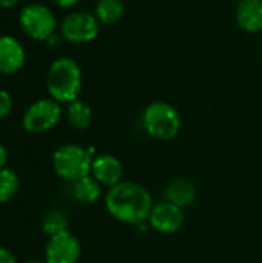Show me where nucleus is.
Masks as SVG:
<instances>
[{"label":"nucleus","instance_id":"obj_1","mask_svg":"<svg viewBox=\"0 0 262 263\" xmlns=\"http://www.w3.org/2000/svg\"><path fill=\"white\" fill-rule=\"evenodd\" d=\"M103 200L108 214L127 225H141L148 220L154 206L150 191L144 185L131 180H122L108 188Z\"/></svg>","mask_w":262,"mask_h":263},{"label":"nucleus","instance_id":"obj_2","mask_svg":"<svg viewBox=\"0 0 262 263\" xmlns=\"http://www.w3.org/2000/svg\"><path fill=\"white\" fill-rule=\"evenodd\" d=\"M46 89L53 100L71 103L79 99L82 89L80 66L71 57L56 59L46 74Z\"/></svg>","mask_w":262,"mask_h":263},{"label":"nucleus","instance_id":"obj_3","mask_svg":"<svg viewBox=\"0 0 262 263\" xmlns=\"http://www.w3.org/2000/svg\"><path fill=\"white\" fill-rule=\"evenodd\" d=\"M142 125L150 137L167 142L179 134L181 116L173 105L158 100L144 109Z\"/></svg>","mask_w":262,"mask_h":263},{"label":"nucleus","instance_id":"obj_4","mask_svg":"<svg viewBox=\"0 0 262 263\" xmlns=\"http://www.w3.org/2000/svg\"><path fill=\"white\" fill-rule=\"evenodd\" d=\"M91 153L74 143L62 145L53 154V168L56 174L71 183L91 176Z\"/></svg>","mask_w":262,"mask_h":263},{"label":"nucleus","instance_id":"obj_5","mask_svg":"<svg viewBox=\"0 0 262 263\" xmlns=\"http://www.w3.org/2000/svg\"><path fill=\"white\" fill-rule=\"evenodd\" d=\"M19 23L22 31L39 42H46L57 28V20L54 12L42 5V3H31L26 5L19 15Z\"/></svg>","mask_w":262,"mask_h":263},{"label":"nucleus","instance_id":"obj_6","mask_svg":"<svg viewBox=\"0 0 262 263\" xmlns=\"http://www.w3.org/2000/svg\"><path fill=\"white\" fill-rule=\"evenodd\" d=\"M62 117L60 103L53 99L34 102L23 114V128L31 134H42L53 129Z\"/></svg>","mask_w":262,"mask_h":263},{"label":"nucleus","instance_id":"obj_7","mask_svg":"<svg viewBox=\"0 0 262 263\" xmlns=\"http://www.w3.org/2000/svg\"><path fill=\"white\" fill-rule=\"evenodd\" d=\"M100 23L94 14L74 11L69 12L60 23V32L71 43H88L99 34Z\"/></svg>","mask_w":262,"mask_h":263},{"label":"nucleus","instance_id":"obj_8","mask_svg":"<svg viewBox=\"0 0 262 263\" xmlns=\"http://www.w3.org/2000/svg\"><path fill=\"white\" fill-rule=\"evenodd\" d=\"M79 259L80 243L73 233L63 231L48 239L45 248L46 263H77Z\"/></svg>","mask_w":262,"mask_h":263},{"label":"nucleus","instance_id":"obj_9","mask_svg":"<svg viewBox=\"0 0 262 263\" xmlns=\"http://www.w3.org/2000/svg\"><path fill=\"white\" fill-rule=\"evenodd\" d=\"M148 222L150 227L161 234H174L184 227V210L167 200L159 202L153 206Z\"/></svg>","mask_w":262,"mask_h":263},{"label":"nucleus","instance_id":"obj_10","mask_svg":"<svg viewBox=\"0 0 262 263\" xmlns=\"http://www.w3.org/2000/svg\"><path fill=\"white\" fill-rule=\"evenodd\" d=\"M91 176L102 186H114L124 180V165L113 154H100L93 159Z\"/></svg>","mask_w":262,"mask_h":263},{"label":"nucleus","instance_id":"obj_11","mask_svg":"<svg viewBox=\"0 0 262 263\" xmlns=\"http://www.w3.org/2000/svg\"><path fill=\"white\" fill-rule=\"evenodd\" d=\"M22 43L11 35H0V74H14L25 63Z\"/></svg>","mask_w":262,"mask_h":263},{"label":"nucleus","instance_id":"obj_12","mask_svg":"<svg viewBox=\"0 0 262 263\" xmlns=\"http://www.w3.org/2000/svg\"><path fill=\"white\" fill-rule=\"evenodd\" d=\"M198 197V190L195 183L188 179L178 177L170 180L165 188H164V200L179 206V208H187L195 203Z\"/></svg>","mask_w":262,"mask_h":263},{"label":"nucleus","instance_id":"obj_13","mask_svg":"<svg viewBox=\"0 0 262 263\" xmlns=\"http://www.w3.org/2000/svg\"><path fill=\"white\" fill-rule=\"evenodd\" d=\"M236 22L246 32L255 34L262 29V0H239Z\"/></svg>","mask_w":262,"mask_h":263},{"label":"nucleus","instance_id":"obj_14","mask_svg":"<svg viewBox=\"0 0 262 263\" xmlns=\"http://www.w3.org/2000/svg\"><path fill=\"white\" fill-rule=\"evenodd\" d=\"M73 194L77 202L83 205H93L102 196V185L93 176H86L73 183Z\"/></svg>","mask_w":262,"mask_h":263},{"label":"nucleus","instance_id":"obj_15","mask_svg":"<svg viewBox=\"0 0 262 263\" xmlns=\"http://www.w3.org/2000/svg\"><path fill=\"white\" fill-rule=\"evenodd\" d=\"M122 0H97L94 8V15L100 25H113L119 22L124 15Z\"/></svg>","mask_w":262,"mask_h":263},{"label":"nucleus","instance_id":"obj_16","mask_svg":"<svg viewBox=\"0 0 262 263\" xmlns=\"http://www.w3.org/2000/svg\"><path fill=\"white\" fill-rule=\"evenodd\" d=\"M66 119H68V123L74 129H86L91 123L93 112H91V108L85 102L77 99V100L68 103Z\"/></svg>","mask_w":262,"mask_h":263},{"label":"nucleus","instance_id":"obj_17","mask_svg":"<svg viewBox=\"0 0 262 263\" xmlns=\"http://www.w3.org/2000/svg\"><path fill=\"white\" fill-rule=\"evenodd\" d=\"M19 177L12 170H0V203L9 202L19 191Z\"/></svg>","mask_w":262,"mask_h":263},{"label":"nucleus","instance_id":"obj_18","mask_svg":"<svg viewBox=\"0 0 262 263\" xmlns=\"http://www.w3.org/2000/svg\"><path fill=\"white\" fill-rule=\"evenodd\" d=\"M68 231V217L62 211H51L43 219V233L49 237L59 233Z\"/></svg>","mask_w":262,"mask_h":263},{"label":"nucleus","instance_id":"obj_19","mask_svg":"<svg viewBox=\"0 0 262 263\" xmlns=\"http://www.w3.org/2000/svg\"><path fill=\"white\" fill-rule=\"evenodd\" d=\"M12 109V97L8 91L0 89V120L5 119Z\"/></svg>","mask_w":262,"mask_h":263},{"label":"nucleus","instance_id":"obj_20","mask_svg":"<svg viewBox=\"0 0 262 263\" xmlns=\"http://www.w3.org/2000/svg\"><path fill=\"white\" fill-rule=\"evenodd\" d=\"M0 263H17V260L8 248L0 247Z\"/></svg>","mask_w":262,"mask_h":263},{"label":"nucleus","instance_id":"obj_21","mask_svg":"<svg viewBox=\"0 0 262 263\" xmlns=\"http://www.w3.org/2000/svg\"><path fill=\"white\" fill-rule=\"evenodd\" d=\"M53 3H54V5H57L59 8L71 9V8H74V6L79 3V0H53Z\"/></svg>","mask_w":262,"mask_h":263},{"label":"nucleus","instance_id":"obj_22","mask_svg":"<svg viewBox=\"0 0 262 263\" xmlns=\"http://www.w3.org/2000/svg\"><path fill=\"white\" fill-rule=\"evenodd\" d=\"M6 162H8V151H6V148L0 143V170L5 168Z\"/></svg>","mask_w":262,"mask_h":263},{"label":"nucleus","instance_id":"obj_23","mask_svg":"<svg viewBox=\"0 0 262 263\" xmlns=\"http://www.w3.org/2000/svg\"><path fill=\"white\" fill-rule=\"evenodd\" d=\"M17 3H19V0H0V6H2V8H5V9L14 8Z\"/></svg>","mask_w":262,"mask_h":263},{"label":"nucleus","instance_id":"obj_24","mask_svg":"<svg viewBox=\"0 0 262 263\" xmlns=\"http://www.w3.org/2000/svg\"><path fill=\"white\" fill-rule=\"evenodd\" d=\"M23 263H46V262H43V260H26V262H23Z\"/></svg>","mask_w":262,"mask_h":263}]
</instances>
